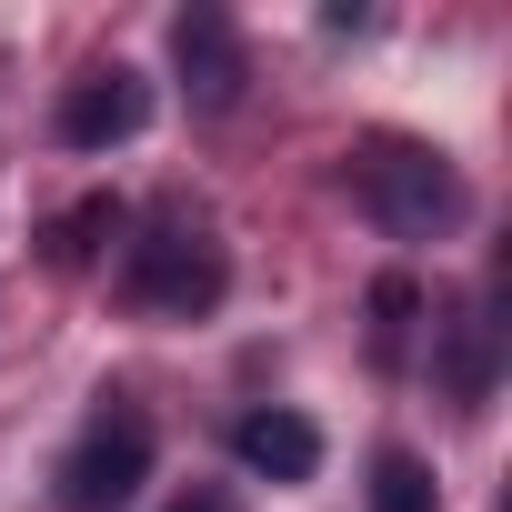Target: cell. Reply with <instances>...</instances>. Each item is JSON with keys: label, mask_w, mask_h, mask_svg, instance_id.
<instances>
[{"label": "cell", "mask_w": 512, "mask_h": 512, "mask_svg": "<svg viewBox=\"0 0 512 512\" xmlns=\"http://www.w3.org/2000/svg\"><path fill=\"white\" fill-rule=\"evenodd\" d=\"M131 302L161 312V322H191L221 302V241L191 221V211H161L141 241H131Z\"/></svg>", "instance_id": "cell-1"}, {"label": "cell", "mask_w": 512, "mask_h": 512, "mask_svg": "<svg viewBox=\"0 0 512 512\" xmlns=\"http://www.w3.org/2000/svg\"><path fill=\"white\" fill-rule=\"evenodd\" d=\"M362 201L392 221V231H452L462 221V181L442 151H412V141H372L362 151Z\"/></svg>", "instance_id": "cell-2"}, {"label": "cell", "mask_w": 512, "mask_h": 512, "mask_svg": "<svg viewBox=\"0 0 512 512\" xmlns=\"http://www.w3.org/2000/svg\"><path fill=\"white\" fill-rule=\"evenodd\" d=\"M141 472H151V422H141L131 402H111V412L81 432V452H71V502H81V512L131 502V492H141Z\"/></svg>", "instance_id": "cell-3"}, {"label": "cell", "mask_w": 512, "mask_h": 512, "mask_svg": "<svg viewBox=\"0 0 512 512\" xmlns=\"http://www.w3.org/2000/svg\"><path fill=\"white\" fill-rule=\"evenodd\" d=\"M231 452H241V472H262V482H312L322 472V432L302 412H251L231 432Z\"/></svg>", "instance_id": "cell-4"}, {"label": "cell", "mask_w": 512, "mask_h": 512, "mask_svg": "<svg viewBox=\"0 0 512 512\" xmlns=\"http://www.w3.org/2000/svg\"><path fill=\"white\" fill-rule=\"evenodd\" d=\"M131 131H141V81L131 71H91L61 101V141L71 151H101V141H131Z\"/></svg>", "instance_id": "cell-5"}, {"label": "cell", "mask_w": 512, "mask_h": 512, "mask_svg": "<svg viewBox=\"0 0 512 512\" xmlns=\"http://www.w3.org/2000/svg\"><path fill=\"white\" fill-rule=\"evenodd\" d=\"M181 71H201L191 91L221 111L231 101V81H241V61H231V41H221V21H181Z\"/></svg>", "instance_id": "cell-6"}, {"label": "cell", "mask_w": 512, "mask_h": 512, "mask_svg": "<svg viewBox=\"0 0 512 512\" xmlns=\"http://www.w3.org/2000/svg\"><path fill=\"white\" fill-rule=\"evenodd\" d=\"M372 512H442V502H432V472H422L412 452H392V462L372 472Z\"/></svg>", "instance_id": "cell-7"}, {"label": "cell", "mask_w": 512, "mask_h": 512, "mask_svg": "<svg viewBox=\"0 0 512 512\" xmlns=\"http://www.w3.org/2000/svg\"><path fill=\"white\" fill-rule=\"evenodd\" d=\"M181 512H221V502H181Z\"/></svg>", "instance_id": "cell-8"}]
</instances>
